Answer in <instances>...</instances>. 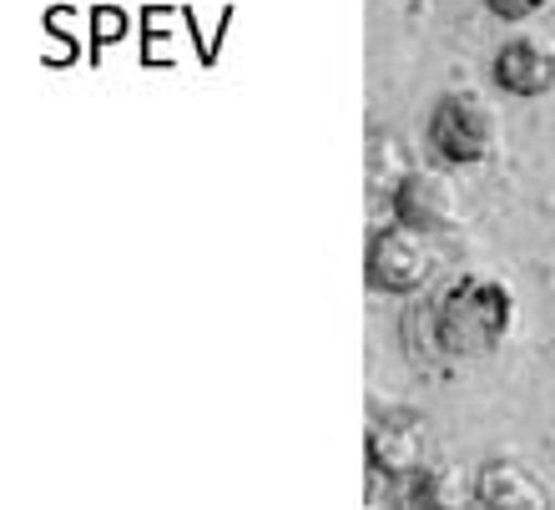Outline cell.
<instances>
[{"mask_svg":"<svg viewBox=\"0 0 555 510\" xmlns=\"http://www.w3.org/2000/svg\"><path fill=\"white\" fill-rule=\"evenodd\" d=\"M424 460V424L414 420L410 409H384L369 420V470L404 481L414 475Z\"/></svg>","mask_w":555,"mask_h":510,"instance_id":"cell-6","label":"cell"},{"mask_svg":"<svg viewBox=\"0 0 555 510\" xmlns=\"http://www.w3.org/2000/svg\"><path fill=\"white\" fill-rule=\"evenodd\" d=\"M364 273H369V289L414 298V293H424V283L435 278V248H429L424 233H410V228L389 222V228H379V233L369 238Z\"/></svg>","mask_w":555,"mask_h":510,"instance_id":"cell-3","label":"cell"},{"mask_svg":"<svg viewBox=\"0 0 555 510\" xmlns=\"http://www.w3.org/2000/svg\"><path fill=\"white\" fill-rule=\"evenodd\" d=\"M515 329V289L500 273H465L435 298V344L444 359L495 354Z\"/></svg>","mask_w":555,"mask_h":510,"instance_id":"cell-1","label":"cell"},{"mask_svg":"<svg viewBox=\"0 0 555 510\" xmlns=\"http://www.w3.org/2000/svg\"><path fill=\"white\" fill-rule=\"evenodd\" d=\"M389 207H395L399 228L435 238V233H450L454 218H460V192H454L450 173H439V167H410V177L395 188Z\"/></svg>","mask_w":555,"mask_h":510,"instance_id":"cell-4","label":"cell"},{"mask_svg":"<svg viewBox=\"0 0 555 510\" xmlns=\"http://www.w3.org/2000/svg\"><path fill=\"white\" fill-rule=\"evenodd\" d=\"M500 87L511 91V97H551L555 91V41L551 36H515L495 51V66H490Z\"/></svg>","mask_w":555,"mask_h":510,"instance_id":"cell-5","label":"cell"},{"mask_svg":"<svg viewBox=\"0 0 555 510\" xmlns=\"http://www.w3.org/2000/svg\"><path fill=\"white\" fill-rule=\"evenodd\" d=\"M475 500H480V510H545L541 485L520 466H505V460L475 470Z\"/></svg>","mask_w":555,"mask_h":510,"instance_id":"cell-7","label":"cell"},{"mask_svg":"<svg viewBox=\"0 0 555 510\" xmlns=\"http://www.w3.org/2000/svg\"><path fill=\"white\" fill-rule=\"evenodd\" d=\"M545 5H551V0H485V11L500 15V21H511V26H520V21H535Z\"/></svg>","mask_w":555,"mask_h":510,"instance_id":"cell-9","label":"cell"},{"mask_svg":"<svg viewBox=\"0 0 555 510\" xmlns=\"http://www.w3.org/2000/svg\"><path fill=\"white\" fill-rule=\"evenodd\" d=\"M414 510H480L475 475L465 466H429L414 481Z\"/></svg>","mask_w":555,"mask_h":510,"instance_id":"cell-8","label":"cell"},{"mask_svg":"<svg viewBox=\"0 0 555 510\" xmlns=\"http://www.w3.org/2000/svg\"><path fill=\"white\" fill-rule=\"evenodd\" d=\"M424 142L444 167H480L500 152V117L480 91H444L429 106Z\"/></svg>","mask_w":555,"mask_h":510,"instance_id":"cell-2","label":"cell"}]
</instances>
